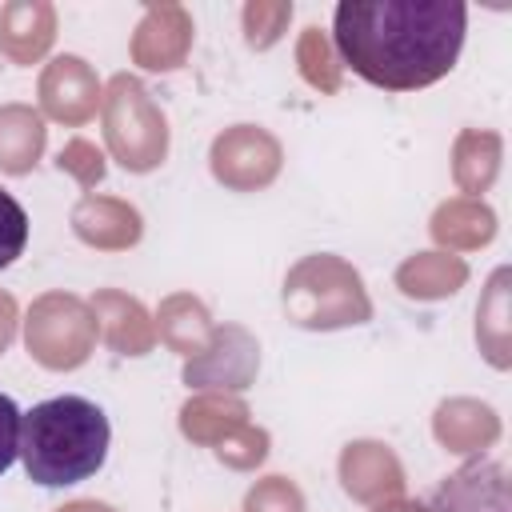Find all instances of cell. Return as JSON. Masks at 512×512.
<instances>
[{"mask_svg":"<svg viewBox=\"0 0 512 512\" xmlns=\"http://www.w3.org/2000/svg\"><path fill=\"white\" fill-rule=\"evenodd\" d=\"M108 416L84 396H52L20 420V460L32 484L68 488L96 476L108 460Z\"/></svg>","mask_w":512,"mask_h":512,"instance_id":"2","label":"cell"},{"mask_svg":"<svg viewBox=\"0 0 512 512\" xmlns=\"http://www.w3.org/2000/svg\"><path fill=\"white\" fill-rule=\"evenodd\" d=\"M24 244H28V212L12 192L0 188V268L24 256Z\"/></svg>","mask_w":512,"mask_h":512,"instance_id":"4","label":"cell"},{"mask_svg":"<svg viewBox=\"0 0 512 512\" xmlns=\"http://www.w3.org/2000/svg\"><path fill=\"white\" fill-rule=\"evenodd\" d=\"M428 512H512L504 472L496 464H488V468L452 476V484L440 492V500Z\"/></svg>","mask_w":512,"mask_h":512,"instance_id":"3","label":"cell"},{"mask_svg":"<svg viewBox=\"0 0 512 512\" xmlns=\"http://www.w3.org/2000/svg\"><path fill=\"white\" fill-rule=\"evenodd\" d=\"M20 420L24 412L16 408V400L0 392V476L20 460Z\"/></svg>","mask_w":512,"mask_h":512,"instance_id":"5","label":"cell"},{"mask_svg":"<svg viewBox=\"0 0 512 512\" xmlns=\"http://www.w3.org/2000/svg\"><path fill=\"white\" fill-rule=\"evenodd\" d=\"M464 24L468 8L460 0H340L332 44L360 80L416 92L452 72Z\"/></svg>","mask_w":512,"mask_h":512,"instance_id":"1","label":"cell"}]
</instances>
